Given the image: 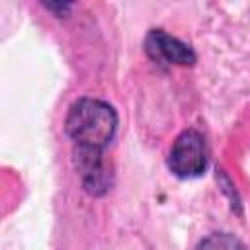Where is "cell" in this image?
Masks as SVG:
<instances>
[{
    "label": "cell",
    "mask_w": 250,
    "mask_h": 250,
    "mask_svg": "<svg viewBox=\"0 0 250 250\" xmlns=\"http://www.w3.org/2000/svg\"><path fill=\"white\" fill-rule=\"evenodd\" d=\"M168 168L178 178H197L207 168V143L197 129L182 131L168 154Z\"/></svg>",
    "instance_id": "cell-2"
},
{
    "label": "cell",
    "mask_w": 250,
    "mask_h": 250,
    "mask_svg": "<svg viewBox=\"0 0 250 250\" xmlns=\"http://www.w3.org/2000/svg\"><path fill=\"white\" fill-rule=\"evenodd\" d=\"M145 51L146 55L162 64H180V66H191L195 62V51L180 41L178 37L166 33L164 29H150L145 37Z\"/></svg>",
    "instance_id": "cell-4"
},
{
    "label": "cell",
    "mask_w": 250,
    "mask_h": 250,
    "mask_svg": "<svg viewBox=\"0 0 250 250\" xmlns=\"http://www.w3.org/2000/svg\"><path fill=\"white\" fill-rule=\"evenodd\" d=\"M74 168L86 193L100 197L113 182L111 166L104 158V150L90 146H74Z\"/></svg>",
    "instance_id": "cell-3"
},
{
    "label": "cell",
    "mask_w": 250,
    "mask_h": 250,
    "mask_svg": "<svg viewBox=\"0 0 250 250\" xmlns=\"http://www.w3.org/2000/svg\"><path fill=\"white\" fill-rule=\"evenodd\" d=\"M64 131L74 146H90L104 150L117 131L115 109L96 98L76 100L64 119Z\"/></svg>",
    "instance_id": "cell-1"
},
{
    "label": "cell",
    "mask_w": 250,
    "mask_h": 250,
    "mask_svg": "<svg viewBox=\"0 0 250 250\" xmlns=\"http://www.w3.org/2000/svg\"><path fill=\"white\" fill-rule=\"evenodd\" d=\"M197 250H246V246L227 232H213L205 240H201Z\"/></svg>",
    "instance_id": "cell-5"
},
{
    "label": "cell",
    "mask_w": 250,
    "mask_h": 250,
    "mask_svg": "<svg viewBox=\"0 0 250 250\" xmlns=\"http://www.w3.org/2000/svg\"><path fill=\"white\" fill-rule=\"evenodd\" d=\"M45 8H49V10H61V12H64V10H70V4H45Z\"/></svg>",
    "instance_id": "cell-6"
}]
</instances>
